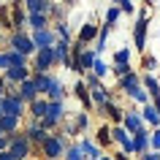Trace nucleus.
<instances>
[{
	"label": "nucleus",
	"mask_w": 160,
	"mask_h": 160,
	"mask_svg": "<svg viewBox=\"0 0 160 160\" xmlns=\"http://www.w3.org/2000/svg\"><path fill=\"white\" fill-rule=\"evenodd\" d=\"M0 160H14V158H11V152H8V149H3V152H0Z\"/></svg>",
	"instance_id": "obj_43"
},
{
	"label": "nucleus",
	"mask_w": 160,
	"mask_h": 160,
	"mask_svg": "<svg viewBox=\"0 0 160 160\" xmlns=\"http://www.w3.org/2000/svg\"><path fill=\"white\" fill-rule=\"evenodd\" d=\"M71 125H73L76 133H84L87 128H90V114H87V111H76V117H73Z\"/></svg>",
	"instance_id": "obj_28"
},
{
	"label": "nucleus",
	"mask_w": 160,
	"mask_h": 160,
	"mask_svg": "<svg viewBox=\"0 0 160 160\" xmlns=\"http://www.w3.org/2000/svg\"><path fill=\"white\" fill-rule=\"evenodd\" d=\"M111 158H114V160H130L128 155H122V152H117V155H111Z\"/></svg>",
	"instance_id": "obj_44"
},
{
	"label": "nucleus",
	"mask_w": 160,
	"mask_h": 160,
	"mask_svg": "<svg viewBox=\"0 0 160 160\" xmlns=\"http://www.w3.org/2000/svg\"><path fill=\"white\" fill-rule=\"evenodd\" d=\"M114 65H130V49L128 46L114 52Z\"/></svg>",
	"instance_id": "obj_30"
},
{
	"label": "nucleus",
	"mask_w": 160,
	"mask_h": 160,
	"mask_svg": "<svg viewBox=\"0 0 160 160\" xmlns=\"http://www.w3.org/2000/svg\"><path fill=\"white\" fill-rule=\"evenodd\" d=\"M65 117H68L65 103H49V109H46V114H43V119H41V128L46 133H52V130H57V128L65 122Z\"/></svg>",
	"instance_id": "obj_4"
},
{
	"label": "nucleus",
	"mask_w": 160,
	"mask_h": 160,
	"mask_svg": "<svg viewBox=\"0 0 160 160\" xmlns=\"http://www.w3.org/2000/svg\"><path fill=\"white\" fill-rule=\"evenodd\" d=\"M117 19H119V8H117V6H111V8L106 11V22H103V25L114 27V22H117Z\"/></svg>",
	"instance_id": "obj_37"
},
{
	"label": "nucleus",
	"mask_w": 160,
	"mask_h": 160,
	"mask_svg": "<svg viewBox=\"0 0 160 160\" xmlns=\"http://www.w3.org/2000/svg\"><path fill=\"white\" fill-rule=\"evenodd\" d=\"M65 11H68V6H57V3H52V8H49V22H52V19H57V22H62V17H65Z\"/></svg>",
	"instance_id": "obj_34"
},
{
	"label": "nucleus",
	"mask_w": 160,
	"mask_h": 160,
	"mask_svg": "<svg viewBox=\"0 0 160 160\" xmlns=\"http://www.w3.org/2000/svg\"><path fill=\"white\" fill-rule=\"evenodd\" d=\"M149 152H160V130L149 133Z\"/></svg>",
	"instance_id": "obj_38"
},
{
	"label": "nucleus",
	"mask_w": 160,
	"mask_h": 160,
	"mask_svg": "<svg viewBox=\"0 0 160 160\" xmlns=\"http://www.w3.org/2000/svg\"><path fill=\"white\" fill-rule=\"evenodd\" d=\"M27 11V17L30 14H43V17H49V8H52V0H25L22 3Z\"/></svg>",
	"instance_id": "obj_19"
},
{
	"label": "nucleus",
	"mask_w": 160,
	"mask_h": 160,
	"mask_svg": "<svg viewBox=\"0 0 160 160\" xmlns=\"http://www.w3.org/2000/svg\"><path fill=\"white\" fill-rule=\"evenodd\" d=\"M130 138H133V152L138 155V158L149 152V130H147V128H141V130H136V133L130 136Z\"/></svg>",
	"instance_id": "obj_13"
},
{
	"label": "nucleus",
	"mask_w": 160,
	"mask_h": 160,
	"mask_svg": "<svg viewBox=\"0 0 160 160\" xmlns=\"http://www.w3.org/2000/svg\"><path fill=\"white\" fill-rule=\"evenodd\" d=\"M8 68H11V62H8V52L3 49V52H0V76L6 73V71H8Z\"/></svg>",
	"instance_id": "obj_40"
},
{
	"label": "nucleus",
	"mask_w": 160,
	"mask_h": 160,
	"mask_svg": "<svg viewBox=\"0 0 160 160\" xmlns=\"http://www.w3.org/2000/svg\"><path fill=\"white\" fill-rule=\"evenodd\" d=\"M141 160H160V152H147V155H141Z\"/></svg>",
	"instance_id": "obj_42"
},
{
	"label": "nucleus",
	"mask_w": 160,
	"mask_h": 160,
	"mask_svg": "<svg viewBox=\"0 0 160 160\" xmlns=\"http://www.w3.org/2000/svg\"><path fill=\"white\" fill-rule=\"evenodd\" d=\"M6 41H8V49H11V52H17V54H22V57H27V60L35 54V46H33V41H30V33L11 30Z\"/></svg>",
	"instance_id": "obj_3"
},
{
	"label": "nucleus",
	"mask_w": 160,
	"mask_h": 160,
	"mask_svg": "<svg viewBox=\"0 0 160 160\" xmlns=\"http://www.w3.org/2000/svg\"><path fill=\"white\" fill-rule=\"evenodd\" d=\"M147 27H149V8H141L138 11V19H136V27H133V43L141 54L147 49Z\"/></svg>",
	"instance_id": "obj_5"
},
{
	"label": "nucleus",
	"mask_w": 160,
	"mask_h": 160,
	"mask_svg": "<svg viewBox=\"0 0 160 160\" xmlns=\"http://www.w3.org/2000/svg\"><path fill=\"white\" fill-rule=\"evenodd\" d=\"M82 82L87 84V90H98V87H103V82H101L95 73H84V79H82Z\"/></svg>",
	"instance_id": "obj_36"
},
{
	"label": "nucleus",
	"mask_w": 160,
	"mask_h": 160,
	"mask_svg": "<svg viewBox=\"0 0 160 160\" xmlns=\"http://www.w3.org/2000/svg\"><path fill=\"white\" fill-rule=\"evenodd\" d=\"M141 87L147 90V95H149V101L160 98V82H158V79H155L152 73H144V76H141Z\"/></svg>",
	"instance_id": "obj_21"
},
{
	"label": "nucleus",
	"mask_w": 160,
	"mask_h": 160,
	"mask_svg": "<svg viewBox=\"0 0 160 160\" xmlns=\"http://www.w3.org/2000/svg\"><path fill=\"white\" fill-rule=\"evenodd\" d=\"M25 136H27V141L33 144V149H35V147H41V144L49 138V133H46V130L41 128V122H38V119H30V122H27Z\"/></svg>",
	"instance_id": "obj_9"
},
{
	"label": "nucleus",
	"mask_w": 160,
	"mask_h": 160,
	"mask_svg": "<svg viewBox=\"0 0 160 160\" xmlns=\"http://www.w3.org/2000/svg\"><path fill=\"white\" fill-rule=\"evenodd\" d=\"M62 160H87L84 155H82V149H79V144H71L65 149V155H62Z\"/></svg>",
	"instance_id": "obj_32"
},
{
	"label": "nucleus",
	"mask_w": 160,
	"mask_h": 160,
	"mask_svg": "<svg viewBox=\"0 0 160 160\" xmlns=\"http://www.w3.org/2000/svg\"><path fill=\"white\" fill-rule=\"evenodd\" d=\"M73 95L79 98V101H82L84 111H90V109H92V101H90V90H87V84L82 82V79H79V82L73 84Z\"/></svg>",
	"instance_id": "obj_25"
},
{
	"label": "nucleus",
	"mask_w": 160,
	"mask_h": 160,
	"mask_svg": "<svg viewBox=\"0 0 160 160\" xmlns=\"http://www.w3.org/2000/svg\"><path fill=\"white\" fill-rule=\"evenodd\" d=\"M0 27L11 30V6H3V3H0Z\"/></svg>",
	"instance_id": "obj_33"
},
{
	"label": "nucleus",
	"mask_w": 160,
	"mask_h": 160,
	"mask_svg": "<svg viewBox=\"0 0 160 160\" xmlns=\"http://www.w3.org/2000/svg\"><path fill=\"white\" fill-rule=\"evenodd\" d=\"M11 30L27 33V11L22 3H11Z\"/></svg>",
	"instance_id": "obj_11"
},
{
	"label": "nucleus",
	"mask_w": 160,
	"mask_h": 160,
	"mask_svg": "<svg viewBox=\"0 0 160 160\" xmlns=\"http://www.w3.org/2000/svg\"><path fill=\"white\" fill-rule=\"evenodd\" d=\"M109 71H111V65H106V62H103L101 57H95V62H92V71H90V73H95L98 79H103V76L109 73Z\"/></svg>",
	"instance_id": "obj_31"
},
{
	"label": "nucleus",
	"mask_w": 160,
	"mask_h": 160,
	"mask_svg": "<svg viewBox=\"0 0 160 160\" xmlns=\"http://www.w3.org/2000/svg\"><path fill=\"white\" fill-rule=\"evenodd\" d=\"M0 117H3V98H0Z\"/></svg>",
	"instance_id": "obj_47"
},
{
	"label": "nucleus",
	"mask_w": 160,
	"mask_h": 160,
	"mask_svg": "<svg viewBox=\"0 0 160 160\" xmlns=\"http://www.w3.org/2000/svg\"><path fill=\"white\" fill-rule=\"evenodd\" d=\"M6 52H8L11 68H25V65H27V57H22V54H17V52H11V49H6Z\"/></svg>",
	"instance_id": "obj_35"
},
{
	"label": "nucleus",
	"mask_w": 160,
	"mask_h": 160,
	"mask_svg": "<svg viewBox=\"0 0 160 160\" xmlns=\"http://www.w3.org/2000/svg\"><path fill=\"white\" fill-rule=\"evenodd\" d=\"M6 95V82H3V76H0V98Z\"/></svg>",
	"instance_id": "obj_45"
},
{
	"label": "nucleus",
	"mask_w": 160,
	"mask_h": 160,
	"mask_svg": "<svg viewBox=\"0 0 160 160\" xmlns=\"http://www.w3.org/2000/svg\"><path fill=\"white\" fill-rule=\"evenodd\" d=\"M71 147V138L62 133H49V138L38 147L43 155V160H62V155H65V149Z\"/></svg>",
	"instance_id": "obj_1"
},
{
	"label": "nucleus",
	"mask_w": 160,
	"mask_h": 160,
	"mask_svg": "<svg viewBox=\"0 0 160 160\" xmlns=\"http://www.w3.org/2000/svg\"><path fill=\"white\" fill-rule=\"evenodd\" d=\"M46 109H49V101H46V98H38V101H33L27 106V114H30V119H38V122H41L43 114H46Z\"/></svg>",
	"instance_id": "obj_23"
},
{
	"label": "nucleus",
	"mask_w": 160,
	"mask_h": 160,
	"mask_svg": "<svg viewBox=\"0 0 160 160\" xmlns=\"http://www.w3.org/2000/svg\"><path fill=\"white\" fill-rule=\"evenodd\" d=\"M3 114L22 119V117L27 114V106L19 101V95H17V92H6V95H3Z\"/></svg>",
	"instance_id": "obj_8"
},
{
	"label": "nucleus",
	"mask_w": 160,
	"mask_h": 160,
	"mask_svg": "<svg viewBox=\"0 0 160 160\" xmlns=\"http://www.w3.org/2000/svg\"><path fill=\"white\" fill-rule=\"evenodd\" d=\"M98 30H101V27L95 25V22H87V25H82V30H79V35H76V41L82 43V46H87V43H92L95 38H98Z\"/></svg>",
	"instance_id": "obj_18"
},
{
	"label": "nucleus",
	"mask_w": 160,
	"mask_h": 160,
	"mask_svg": "<svg viewBox=\"0 0 160 160\" xmlns=\"http://www.w3.org/2000/svg\"><path fill=\"white\" fill-rule=\"evenodd\" d=\"M30 41H33L35 52H38V49H49V46H54V43H57V35H54V30H52V27H46V30L30 33Z\"/></svg>",
	"instance_id": "obj_10"
},
{
	"label": "nucleus",
	"mask_w": 160,
	"mask_h": 160,
	"mask_svg": "<svg viewBox=\"0 0 160 160\" xmlns=\"http://www.w3.org/2000/svg\"><path fill=\"white\" fill-rule=\"evenodd\" d=\"M122 128H125L128 133L133 136L136 130H141V128H147V125H144V119H141V114H138V111L128 109V111H125V117H122Z\"/></svg>",
	"instance_id": "obj_14"
},
{
	"label": "nucleus",
	"mask_w": 160,
	"mask_h": 160,
	"mask_svg": "<svg viewBox=\"0 0 160 160\" xmlns=\"http://www.w3.org/2000/svg\"><path fill=\"white\" fill-rule=\"evenodd\" d=\"M141 84V76L136 73V71H130L128 76H122V79H117V90H122V92H130L133 87Z\"/></svg>",
	"instance_id": "obj_24"
},
{
	"label": "nucleus",
	"mask_w": 160,
	"mask_h": 160,
	"mask_svg": "<svg viewBox=\"0 0 160 160\" xmlns=\"http://www.w3.org/2000/svg\"><path fill=\"white\" fill-rule=\"evenodd\" d=\"M144 68H147V73H152V71H155V68H158V60L152 57V54H144V62H141Z\"/></svg>",
	"instance_id": "obj_39"
},
{
	"label": "nucleus",
	"mask_w": 160,
	"mask_h": 160,
	"mask_svg": "<svg viewBox=\"0 0 160 160\" xmlns=\"http://www.w3.org/2000/svg\"><path fill=\"white\" fill-rule=\"evenodd\" d=\"M17 130H22V119L8 117V114L0 117V133H3V136H11V133H17Z\"/></svg>",
	"instance_id": "obj_22"
},
{
	"label": "nucleus",
	"mask_w": 160,
	"mask_h": 160,
	"mask_svg": "<svg viewBox=\"0 0 160 160\" xmlns=\"http://www.w3.org/2000/svg\"><path fill=\"white\" fill-rule=\"evenodd\" d=\"M76 144H79V149H82V155H84L87 160H101L103 158V149L92 141V138H87V136H84L82 141H76Z\"/></svg>",
	"instance_id": "obj_15"
},
{
	"label": "nucleus",
	"mask_w": 160,
	"mask_h": 160,
	"mask_svg": "<svg viewBox=\"0 0 160 160\" xmlns=\"http://www.w3.org/2000/svg\"><path fill=\"white\" fill-rule=\"evenodd\" d=\"M52 79H54V73H30V82H33L38 98H46V92L52 87Z\"/></svg>",
	"instance_id": "obj_12"
},
{
	"label": "nucleus",
	"mask_w": 160,
	"mask_h": 160,
	"mask_svg": "<svg viewBox=\"0 0 160 160\" xmlns=\"http://www.w3.org/2000/svg\"><path fill=\"white\" fill-rule=\"evenodd\" d=\"M6 138H8V152H11L14 160H27L30 155H33V144L27 141L25 130H17V133L6 136Z\"/></svg>",
	"instance_id": "obj_2"
},
{
	"label": "nucleus",
	"mask_w": 160,
	"mask_h": 160,
	"mask_svg": "<svg viewBox=\"0 0 160 160\" xmlns=\"http://www.w3.org/2000/svg\"><path fill=\"white\" fill-rule=\"evenodd\" d=\"M65 95H68L65 84L60 82L57 76H54V79H52V87H49V92H46V101H49V103H65Z\"/></svg>",
	"instance_id": "obj_16"
},
{
	"label": "nucleus",
	"mask_w": 160,
	"mask_h": 160,
	"mask_svg": "<svg viewBox=\"0 0 160 160\" xmlns=\"http://www.w3.org/2000/svg\"><path fill=\"white\" fill-rule=\"evenodd\" d=\"M101 160H114V158H111V155H103V158Z\"/></svg>",
	"instance_id": "obj_46"
},
{
	"label": "nucleus",
	"mask_w": 160,
	"mask_h": 160,
	"mask_svg": "<svg viewBox=\"0 0 160 160\" xmlns=\"http://www.w3.org/2000/svg\"><path fill=\"white\" fill-rule=\"evenodd\" d=\"M0 41H3V33H0Z\"/></svg>",
	"instance_id": "obj_48"
},
{
	"label": "nucleus",
	"mask_w": 160,
	"mask_h": 160,
	"mask_svg": "<svg viewBox=\"0 0 160 160\" xmlns=\"http://www.w3.org/2000/svg\"><path fill=\"white\" fill-rule=\"evenodd\" d=\"M128 98H133L136 103H141V106H147V103H149V95H147V90H144L141 84L138 87H133V90H130V92H125Z\"/></svg>",
	"instance_id": "obj_29"
},
{
	"label": "nucleus",
	"mask_w": 160,
	"mask_h": 160,
	"mask_svg": "<svg viewBox=\"0 0 160 160\" xmlns=\"http://www.w3.org/2000/svg\"><path fill=\"white\" fill-rule=\"evenodd\" d=\"M57 65L54 62V52H52V46L49 49H38L33 54V73H52V68Z\"/></svg>",
	"instance_id": "obj_6"
},
{
	"label": "nucleus",
	"mask_w": 160,
	"mask_h": 160,
	"mask_svg": "<svg viewBox=\"0 0 160 160\" xmlns=\"http://www.w3.org/2000/svg\"><path fill=\"white\" fill-rule=\"evenodd\" d=\"M138 114H141L144 125H149L152 130H160V114L155 111V106H152V103H147V106H144V109L138 111Z\"/></svg>",
	"instance_id": "obj_20"
},
{
	"label": "nucleus",
	"mask_w": 160,
	"mask_h": 160,
	"mask_svg": "<svg viewBox=\"0 0 160 160\" xmlns=\"http://www.w3.org/2000/svg\"><path fill=\"white\" fill-rule=\"evenodd\" d=\"M111 144H119V152L122 155H136L133 152V138H130V133H128L122 125H111Z\"/></svg>",
	"instance_id": "obj_7"
},
{
	"label": "nucleus",
	"mask_w": 160,
	"mask_h": 160,
	"mask_svg": "<svg viewBox=\"0 0 160 160\" xmlns=\"http://www.w3.org/2000/svg\"><path fill=\"white\" fill-rule=\"evenodd\" d=\"M0 30H3V27H0Z\"/></svg>",
	"instance_id": "obj_49"
},
{
	"label": "nucleus",
	"mask_w": 160,
	"mask_h": 160,
	"mask_svg": "<svg viewBox=\"0 0 160 160\" xmlns=\"http://www.w3.org/2000/svg\"><path fill=\"white\" fill-rule=\"evenodd\" d=\"M117 8H119V14H133L136 6L130 3V0H119V6H117Z\"/></svg>",
	"instance_id": "obj_41"
},
{
	"label": "nucleus",
	"mask_w": 160,
	"mask_h": 160,
	"mask_svg": "<svg viewBox=\"0 0 160 160\" xmlns=\"http://www.w3.org/2000/svg\"><path fill=\"white\" fill-rule=\"evenodd\" d=\"M95 144L98 147H111V125H101L98 128V133H95Z\"/></svg>",
	"instance_id": "obj_27"
},
{
	"label": "nucleus",
	"mask_w": 160,
	"mask_h": 160,
	"mask_svg": "<svg viewBox=\"0 0 160 160\" xmlns=\"http://www.w3.org/2000/svg\"><path fill=\"white\" fill-rule=\"evenodd\" d=\"M52 22H49V17H43V14H30L27 17V27L33 30V33H38V30H46Z\"/></svg>",
	"instance_id": "obj_26"
},
{
	"label": "nucleus",
	"mask_w": 160,
	"mask_h": 160,
	"mask_svg": "<svg viewBox=\"0 0 160 160\" xmlns=\"http://www.w3.org/2000/svg\"><path fill=\"white\" fill-rule=\"evenodd\" d=\"M98 111H101L103 117H109L111 122H114V125H122V117H125V109H122L119 103L109 101V103H106V106H103V109H98Z\"/></svg>",
	"instance_id": "obj_17"
}]
</instances>
